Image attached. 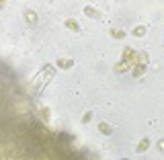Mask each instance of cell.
Returning <instances> with one entry per match:
<instances>
[{"label": "cell", "instance_id": "cell-1", "mask_svg": "<svg viewBox=\"0 0 164 160\" xmlns=\"http://www.w3.org/2000/svg\"><path fill=\"white\" fill-rule=\"evenodd\" d=\"M148 148H150V140H148V138H144V140L140 142V146L135 148V152H137V154H142V152H146Z\"/></svg>", "mask_w": 164, "mask_h": 160}, {"label": "cell", "instance_id": "cell-2", "mask_svg": "<svg viewBox=\"0 0 164 160\" xmlns=\"http://www.w3.org/2000/svg\"><path fill=\"white\" fill-rule=\"evenodd\" d=\"M84 12H86L88 17H92V19H99V10H96V8H92V6H86V8H84Z\"/></svg>", "mask_w": 164, "mask_h": 160}, {"label": "cell", "instance_id": "cell-3", "mask_svg": "<svg viewBox=\"0 0 164 160\" xmlns=\"http://www.w3.org/2000/svg\"><path fill=\"white\" fill-rule=\"evenodd\" d=\"M99 129H101L103 133H107V135H109V133H113V127H109V123H105V121H103V123H99Z\"/></svg>", "mask_w": 164, "mask_h": 160}, {"label": "cell", "instance_id": "cell-4", "mask_svg": "<svg viewBox=\"0 0 164 160\" xmlns=\"http://www.w3.org/2000/svg\"><path fill=\"white\" fill-rule=\"evenodd\" d=\"M66 27H68V29H72V31H78V29H80V27H78V23H76V21H72V19H70V21H66Z\"/></svg>", "mask_w": 164, "mask_h": 160}, {"label": "cell", "instance_id": "cell-5", "mask_svg": "<svg viewBox=\"0 0 164 160\" xmlns=\"http://www.w3.org/2000/svg\"><path fill=\"white\" fill-rule=\"evenodd\" d=\"M60 66H62V68H72L74 62H72V60H60Z\"/></svg>", "mask_w": 164, "mask_h": 160}, {"label": "cell", "instance_id": "cell-6", "mask_svg": "<svg viewBox=\"0 0 164 160\" xmlns=\"http://www.w3.org/2000/svg\"><path fill=\"white\" fill-rule=\"evenodd\" d=\"M144 72H146V66H144V64H142V66H137V68L133 70V74H135V76H142Z\"/></svg>", "mask_w": 164, "mask_h": 160}, {"label": "cell", "instance_id": "cell-7", "mask_svg": "<svg viewBox=\"0 0 164 160\" xmlns=\"http://www.w3.org/2000/svg\"><path fill=\"white\" fill-rule=\"evenodd\" d=\"M27 21H29V23H35V21H37V17H35V12H31V10H27Z\"/></svg>", "mask_w": 164, "mask_h": 160}, {"label": "cell", "instance_id": "cell-8", "mask_svg": "<svg viewBox=\"0 0 164 160\" xmlns=\"http://www.w3.org/2000/svg\"><path fill=\"white\" fill-rule=\"evenodd\" d=\"M146 33V27H137V29H133V35H137V37H142Z\"/></svg>", "mask_w": 164, "mask_h": 160}, {"label": "cell", "instance_id": "cell-9", "mask_svg": "<svg viewBox=\"0 0 164 160\" xmlns=\"http://www.w3.org/2000/svg\"><path fill=\"white\" fill-rule=\"evenodd\" d=\"M111 35H113V37H119V39L125 37V33H123V31H111Z\"/></svg>", "mask_w": 164, "mask_h": 160}, {"label": "cell", "instance_id": "cell-10", "mask_svg": "<svg viewBox=\"0 0 164 160\" xmlns=\"http://www.w3.org/2000/svg\"><path fill=\"white\" fill-rule=\"evenodd\" d=\"M90 119H92V111H88V113H86V115H84V119H82V121H84V123H86V121H90Z\"/></svg>", "mask_w": 164, "mask_h": 160}, {"label": "cell", "instance_id": "cell-11", "mask_svg": "<svg viewBox=\"0 0 164 160\" xmlns=\"http://www.w3.org/2000/svg\"><path fill=\"white\" fill-rule=\"evenodd\" d=\"M160 150H162V152H164V140H162V142H160Z\"/></svg>", "mask_w": 164, "mask_h": 160}]
</instances>
